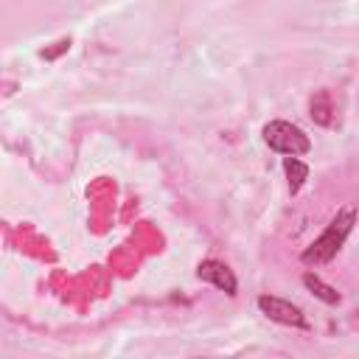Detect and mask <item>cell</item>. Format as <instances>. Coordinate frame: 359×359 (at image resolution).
I'll list each match as a JSON object with an SVG mask.
<instances>
[{"mask_svg": "<svg viewBox=\"0 0 359 359\" xmlns=\"http://www.w3.org/2000/svg\"><path fill=\"white\" fill-rule=\"evenodd\" d=\"M303 286H306V289H309L314 297H320L323 303H328V306H337V303H339V292H337L334 286L323 283V280H320L314 272H306V275H303Z\"/></svg>", "mask_w": 359, "mask_h": 359, "instance_id": "cell-5", "label": "cell"}, {"mask_svg": "<svg viewBox=\"0 0 359 359\" xmlns=\"http://www.w3.org/2000/svg\"><path fill=\"white\" fill-rule=\"evenodd\" d=\"M331 112H334L331 95H328L325 90H320V93L311 98V118H314L320 126H331Z\"/></svg>", "mask_w": 359, "mask_h": 359, "instance_id": "cell-7", "label": "cell"}, {"mask_svg": "<svg viewBox=\"0 0 359 359\" xmlns=\"http://www.w3.org/2000/svg\"><path fill=\"white\" fill-rule=\"evenodd\" d=\"M258 309L269 317V320H275V323H280V325H292V328H309V320H306V314L294 306V303H289V300H283V297H275V294H261L258 297Z\"/></svg>", "mask_w": 359, "mask_h": 359, "instance_id": "cell-3", "label": "cell"}, {"mask_svg": "<svg viewBox=\"0 0 359 359\" xmlns=\"http://www.w3.org/2000/svg\"><path fill=\"white\" fill-rule=\"evenodd\" d=\"M353 224H356V213H353V208H342V210L328 222V227L323 230V236L314 238V241L303 250L300 261H303L306 266L328 264V261L342 250V244H345V238L351 236Z\"/></svg>", "mask_w": 359, "mask_h": 359, "instance_id": "cell-1", "label": "cell"}, {"mask_svg": "<svg viewBox=\"0 0 359 359\" xmlns=\"http://www.w3.org/2000/svg\"><path fill=\"white\" fill-rule=\"evenodd\" d=\"M264 143L283 157H300L311 149L309 135L289 121H269L264 126Z\"/></svg>", "mask_w": 359, "mask_h": 359, "instance_id": "cell-2", "label": "cell"}, {"mask_svg": "<svg viewBox=\"0 0 359 359\" xmlns=\"http://www.w3.org/2000/svg\"><path fill=\"white\" fill-rule=\"evenodd\" d=\"M283 171H286V177H289V194L294 196V194L303 188V182L309 180V165L300 163L297 157H283Z\"/></svg>", "mask_w": 359, "mask_h": 359, "instance_id": "cell-6", "label": "cell"}, {"mask_svg": "<svg viewBox=\"0 0 359 359\" xmlns=\"http://www.w3.org/2000/svg\"><path fill=\"white\" fill-rule=\"evenodd\" d=\"M196 275H199V280H208V283H213L216 289L227 292L230 297L238 292V280H236L233 269H230L224 261H216V258H205V261L196 266Z\"/></svg>", "mask_w": 359, "mask_h": 359, "instance_id": "cell-4", "label": "cell"}]
</instances>
